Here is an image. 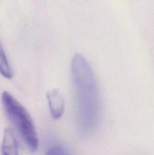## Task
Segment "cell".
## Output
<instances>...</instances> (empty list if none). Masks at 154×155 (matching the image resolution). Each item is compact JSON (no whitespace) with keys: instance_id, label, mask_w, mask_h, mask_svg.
I'll list each match as a JSON object with an SVG mask.
<instances>
[{"instance_id":"obj_6","label":"cell","mask_w":154,"mask_h":155,"mask_svg":"<svg viewBox=\"0 0 154 155\" xmlns=\"http://www.w3.org/2000/svg\"><path fill=\"white\" fill-rule=\"evenodd\" d=\"M45 155H70V154L63 147L54 146L48 149Z\"/></svg>"},{"instance_id":"obj_5","label":"cell","mask_w":154,"mask_h":155,"mask_svg":"<svg viewBox=\"0 0 154 155\" xmlns=\"http://www.w3.org/2000/svg\"><path fill=\"white\" fill-rule=\"evenodd\" d=\"M0 74L7 79L13 77V71L11 69L4 48L0 42Z\"/></svg>"},{"instance_id":"obj_4","label":"cell","mask_w":154,"mask_h":155,"mask_svg":"<svg viewBox=\"0 0 154 155\" xmlns=\"http://www.w3.org/2000/svg\"><path fill=\"white\" fill-rule=\"evenodd\" d=\"M1 151L2 155H19L18 141L12 129L7 128L4 131Z\"/></svg>"},{"instance_id":"obj_2","label":"cell","mask_w":154,"mask_h":155,"mask_svg":"<svg viewBox=\"0 0 154 155\" xmlns=\"http://www.w3.org/2000/svg\"><path fill=\"white\" fill-rule=\"evenodd\" d=\"M2 104L4 110L31 152L39 148V140L33 121L25 107L7 91L2 92Z\"/></svg>"},{"instance_id":"obj_3","label":"cell","mask_w":154,"mask_h":155,"mask_svg":"<svg viewBox=\"0 0 154 155\" xmlns=\"http://www.w3.org/2000/svg\"><path fill=\"white\" fill-rule=\"evenodd\" d=\"M47 100L53 119H60L63 114L65 107V101L62 92L57 89H51L47 93Z\"/></svg>"},{"instance_id":"obj_1","label":"cell","mask_w":154,"mask_h":155,"mask_svg":"<svg viewBox=\"0 0 154 155\" xmlns=\"http://www.w3.org/2000/svg\"><path fill=\"white\" fill-rule=\"evenodd\" d=\"M71 74L79 129L84 135L96 130L101 117V94L93 70L84 56L74 54Z\"/></svg>"}]
</instances>
